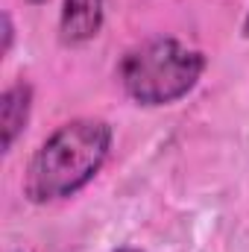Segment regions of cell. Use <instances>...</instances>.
Segmentation results:
<instances>
[{"label":"cell","instance_id":"cell-6","mask_svg":"<svg viewBox=\"0 0 249 252\" xmlns=\"http://www.w3.org/2000/svg\"><path fill=\"white\" fill-rule=\"evenodd\" d=\"M115 252H141V250H132V247H121V250H115Z\"/></svg>","mask_w":249,"mask_h":252},{"label":"cell","instance_id":"cell-2","mask_svg":"<svg viewBox=\"0 0 249 252\" xmlns=\"http://www.w3.org/2000/svg\"><path fill=\"white\" fill-rule=\"evenodd\" d=\"M205 56L176 38L158 35L135 50H129L121 62V85L138 106H170L187 97L202 79Z\"/></svg>","mask_w":249,"mask_h":252},{"label":"cell","instance_id":"cell-7","mask_svg":"<svg viewBox=\"0 0 249 252\" xmlns=\"http://www.w3.org/2000/svg\"><path fill=\"white\" fill-rule=\"evenodd\" d=\"M27 3H32V6H41V3H47V0H27Z\"/></svg>","mask_w":249,"mask_h":252},{"label":"cell","instance_id":"cell-4","mask_svg":"<svg viewBox=\"0 0 249 252\" xmlns=\"http://www.w3.org/2000/svg\"><path fill=\"white\" fill-rule=\"evenodd\" d=\"M32 112V85L27 79L12 82L0 94V132H3V153L15 147V141L24 135Z\"/></svg>","mask_w":249,"mask_h":252},{"label":"cell","instance_id":"cell-3","mask_svg":"<svg viewBox=\"0 0 249 252\" xmlns=\"http://www.w3.org/2000/svg\"><path fill=\"white\" fill-rule=\"evenodd\" d=\"M106 18V0H64L59 18V35L64 44L76 47L91 41Z\"/></svg>","mask_w":249,"mask_h":252},{"label":"cell","instance_id":"cell-1","mask_svg":"<svg viewBox=\"0 0 249 252\" xmlns=\"http://www.w3.org/2000/svg\"><path fill=\"white\" fill-rule=\"evenodd\" d=\"M112 150V126L100 118H76L62 124L27 164L24 193L35 205L59 202L82 190L106 164Z\"/></svg>","mask_w":249,"mask_h":252},{"label":"cell","instance_id":"cell-5","mask_svg":"<svg viewBox=\"0 0 249 252\" xmlns=\"http://www.w3.org/2000/svg\"><path fill=\"white\" fill-rule=\"evenodd\" d=\"M12 41H15V27H12V15L9 12H3V47H0V53L6 56L9 50H12Z\"/></svg>","mask_w":249,"mask_h":252}]
</instances>
